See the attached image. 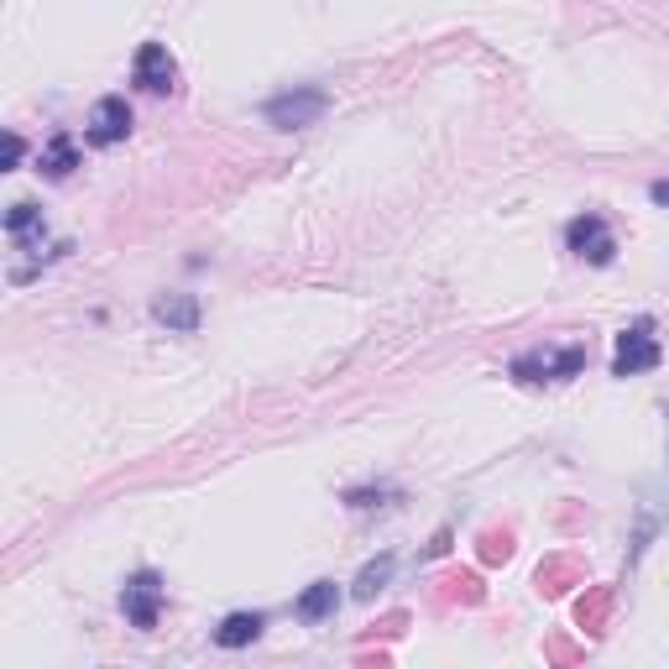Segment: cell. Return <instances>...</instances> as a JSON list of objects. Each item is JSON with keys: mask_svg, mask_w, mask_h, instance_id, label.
Returning a JSON list of instances; mask_svg holds the SVG:
<instances>
[{"mask_svg": "<svg viewBox=\"0 0 669 669\" xmlns=\"http://www.w3.org/2000/svg\"><path fill=\"white\" fill-rule=\"evenodd\" d=\"M612 586H591L581 601H575V622H581V633H607V622H612Z\"/></svg>", "mask_w": 669, "mask_h": 669, "instance_id": "cell-10", "label": "cell"}, {"mask_svg": "<svg viewBox=\"0 0 669 669\" xmlns=\"http://www.w3.org/2000/svg\"><path fill=\"white\" fill-rule=\"evenodd\" d=\"M335 612H341V586L335 581H314L309 591H304V597L293 601V618L298 622H325V618H335Z\"/></svg>", "mask_w": 669, "mask_h": 669, "instance_id": "cell-9", "label": "cell"}, {"mask_svg": "<svg viewBox=\"0 0 669 669\" xmlns=\"http://www.w3.org/2000/svg\"><path fill=\"white\" fill-rule=\"evenodd\" d=\"M21 157H27V141H21L17 131H11V137H6V173L21 168Z\"/></svg>", "mask_w": 669, "mask_h": 669, "instance_id": "cell-18", "label": "cell"}, {"mask_svg": "<svg viewBox=\"0 0 669 669\" xmlns=\"http://www.w3.org/2000/svg\"><path fill=\"white\" fill-rule=\"evenodd\" d=\"M508 554H513V533H508V529H486V533H481V560H486V565H502Z\"/></svg>", "mask_w": 669, "mask_h": 669, "instance_id": "cell-17", "label": "cell"}, {"mask_svg": "<svg viewBox=\"0 0 669 669\" xmlns=\"http://www.w3.org/2000/svg\"><path fill=\"white\" fill-rule=\"evenodd\" d=\"M649 199H653V205H669V178H659V184H653Z\"/></svg>", "mask_w": 669, "mask_h": 669, "instance_id": "cell-20", "label": "cell"}, {"mask_svg": "<svg viewBox=\"0 0 669 669\" xmlns=\"http://www.w3.org/2000/svg\"><path fill=\"white\" fill-rule=\"evenodd\" d=\"M393 570H397L393 554H382V560H372V565H366V570L356 575V586H351V597H356V601H372V597L382 591V586L393 581Z\"/></svg>", "mask_w": 669, "mask_h": 669, "instance_id": "cell-15", "label": "cell"}, {"mask_svg": "<svg viewBox=\"0 0 669 669\" xmlns=\"http://www.w3.org/2000/svg\"><path fill=\"white\" fill-rule=\"evenodd\" d=\"M262 628H267L262 612H230V618L215 628V643H220V649H246V643L262 638Z\"/></svg>", "mask_w": 669, "mask_h": 669, "instance_id": "cell-11", "label": "cell"}, {"mask_svg": "<svg viewBox=\"0 0 669 669\" xmlns=\"http://www.w3.org/2000/svg\"><path fill=\"white\" fill-rule=\"evenodd\" d=\"M329 110V95L325 89H288V95H273V100L262 105V116H267V126H277V131H298V126H314V120Z\"/></svg>", "mask_w": 669, "mask_h": 669, "instance_id": "cell-3", "label": "cell"}, {"mask_svg": "<svg viewBox=\"0 0 669 669\" xmlns=\"http://www.w3.org/2000/svg\"><path fill=\"white\" fill-rule=\"evenodd\" d=\"M6 236L17 240V246H32V240L42 236V209L27 205V199L11 205V209H6Z\"/></svg>", "mask_w": 669, "mask_h": 669, "instance_id": "cell-13", "label": "cell"}, {"mask_svg": "<svg viewBox=\"0 0 669 669\" xmlns=\"http://www.w3.org/2000/svg\"><path fill=\"white\" fill-rule=\"evenodd\" d=\"M153 319L178 329V335H194V329H199V298H194V293H163L153 304Z\"/></svg>", "mask_w": 669, "mask_h": 669, "instance_id": "cell-8", "label": "cell"}, {"mask_svg": "<svg viewBox=\"0 0 669 669\" xmlns=\"http://www.w3.org/2000/svg\"><path fill=\"white\" fill-rule=\"evenodd\" d=\"M570 581H581V565H575L570 554H554V560L539 565V591H544V597H560Z\"/></svg>", "mask_w": 669, "mask_h": 669, "instance_id": "cell-14", "label": "cell"}, {"mask_svg": "<svg viewBox=\"0 0 669 669\" xmlns=\"http://www.w3.org/2000/svg\"><path fill=\"white\" fill-rule=\"evenodd\" d=\"M37 168L48 173V178H69L73 168H79V147H73V137L69 131H58V137L37 153Z\"/></svg>", "mask_w": 669, "mask_h": 669, "instance_id": "cell-12", "label": "cell"}, {"mask_svg": "<svg viewBox=\"0 0 669 669\" xmlns=\"http://www.w3.org/2000/svg\"><path fill=\"white\" fill-rule=\"evenodd\" d=\"M550 659H554V665H560V669H570V665H575V649H570V643H560V638H554V643H550Z\"/></svg>", "mask_w": 669, "mask_h": 669, "instance_id": "cell-19", "label": "cell"}, {"mask_svg": "<svg viewBox=\"0 0 669 669\" xmlns=\"http://www.w3.org/2000/svg\"><path fill=\"white\" fill-rule=\"evenodd\" d=\"M85 137H89V147H116V141L131 137V105H126V95H105V100L89 110Z\"/></svg>", "mask_w": 669, "mask_h": 669, "instance_id": "cell-7", "label": "cell"}, {"mask_svg": "<svg viewBox=\"0 0 669 669\" xmlns=\"http://www.w3.org/2000/svg\"><path fill=\"white\" fill-rule=\"evenodd\" d=\"M163 591H168V586H163L157 570H137L131 581L120 586V612H126V622L141 628V633L157 628V618H163Z\"/></svg>", "mask_w": 669, "mask_h": 669, "instance_id": "cell-5", "label": "cell"}, {"mask_svg": "<svg viewBox=\"0 0 669 669\" xmlns=\"http://www.w3.org/2000/svg\"><path fill=\"white\" fill-rule=\"evenodd\" d=\"M131 85L147 89V95H173L178 89V63L163 42H141L137 63H131Z\"/></svg>", "mask_w": 669, "mask_h": 669, "instance_id": "cell-6", "label": "cell"}, {"mask_svg": "<svg viewBox=\"0 0 669 669\" xmlns=\"http://www.w3.org/2000/svg\"><path fill=\"white\" fill-rule=\"evenodd\" d=\"M508 372L518 382H529V387H539V382H570L586 372V345H539V351H523Z\"/></svg>", "mask_w": 669, "mask_h": 669, "instance_id": "cell-1", "label": "cell"}, {"mask_svg": "<svg viewBox=\"0 0 669 669\" xmlns=\"http://www.w3.org/2000/svg\"><path fill=\"white\" fill-rule=\"evenodd\" d=\"M565 246L581 262H591V267H612L618 262V236H612V225L601 215H575L565 225Z\"/></svg>", "mask_w": 669, "mask_h": 669, "instance_id": "cell-4", "label": "cell"}, {"mask_svg": "<svg viewBox=\"0 0 669 669\" xmlns=\"http://www.w3.org/2000/svg\"><path fill=\"white\" fill-rule=\"evenodd\" d=\"M445 591H440V601H481V581L471 575V570H455V575H445Z\"/></svg>", "mask_w": 669, "mask_h": 669, "instance_id": "cell-16", "label": "cell"}, {"mask_svg": "<svg viewBox=\"0 0 669 669\" xmlns=\"http://www.w3.org/2000/svg\"><path fill=\"white\" fill-rule=\"evenodd\" d=\"M665 361V345H659V335H653V319L649 314H638L633 325L618 335V356H612V377H643V372H653Z\"/></svg>", "mask_w": 669, "mask_h": 669, "instance_id": "cell-2", "label": "cell"}]
</instances>
